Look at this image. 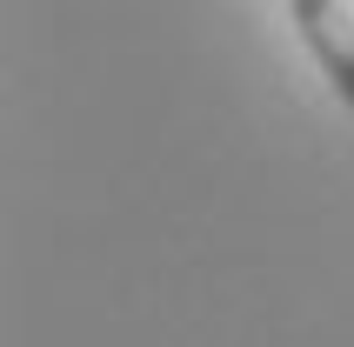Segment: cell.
I'll return each mask as SVG.
<instances>
[{"label": "cell", "instance_id": "1", "mask_svg": "<svg viewBox=\"0 0 354 347\" xmlns=\"http://www.w3.org/2000/svg\"><path fill=\"white\" fill-rule=\"evenodd\" d=\"M288 14H295L308 54L321 60L328 87L354 107V20H348V7L341 0H288Z\"/></svg>", "mask_w": 354, "mask_h": 347}]
</instances>
